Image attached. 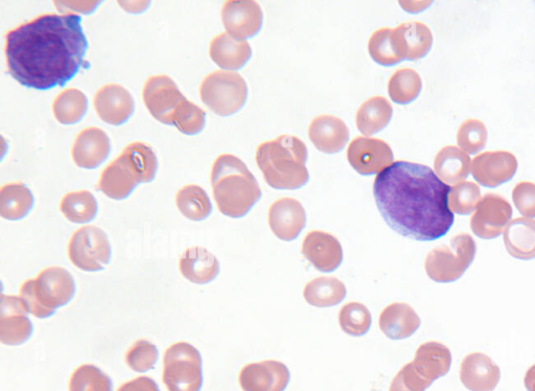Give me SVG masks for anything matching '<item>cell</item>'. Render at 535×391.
<instances>
[{"mask_svg":"<svg viewBox=\"0 0 535 391\" xmlns=\"http://www.w3.org/2000/svg\"><path fill=\"white\" fill-rule=\"evenodd\" d=\"M82 17L44 14L6 34L10 75L37 90L64 86L80 71L88 49Z\"/></svg>","mask_w":535,"mask_h":391,"instance_id":"6da1fadb","label":"cell"},{"mask_svg":"<svg viewBox=\"0 0 535 391\" xmlns=\"http://www.w3.org/2000/svg\"><path fill=\"white\" fill-rule=\"evenodd\" d=\"M452 188L424 165L397 161L374 184L378 209L386 223L403 237L423 242L445 237L455 216Z\"/></svg>","mask_w":535,"mask_h":391,"instance_id":"7a4b0ae2","label":"cell"},{"mask_svg":"<svg viewBox=\"0 0 535 391\" xmlns=\"http://www.w3.org/2000/svg\"><path fill=\"white\" fill-rule=\"evenodd\" d=\"M211 181L219 211L227 217L246 216L262 198L258 180L235 155L223 154L215 160Z\"/></svg>","mask_w":535,"mask_h":391,"instance_id":"3957f363","label":"cell"},{"mask_svg":"<svg viewBox=\"0 0 535 391\" xmlns=\"http://www.w3.org/2000/svg\"><path fill=\"white\" fill-rule=\"evenodd\" d=\"M257 163L269 186L276 190H297L308 183V148L298 137L281 135L261 144Z\"/></svg>","mask_w":535,"mask_h":391,"instance_id":"277c9868","label":"cell"},{"mask_svg":"<svg viewBox=\"0 0 535 391\" xmlns=\"http://www.w3.org/2000/svg\"><path fill=\"white\" fill-rule=\"evenodd\" d=\"M157 170L158 160L152 148L143 143H132L104 169L98 190L111 199L124 200L139 183L153 181Z\"/></svg>","mask_w":535,"mask_h":391,"instance_id":"5b68a950","label":"cell"},{"mask_svg":"<svg viewBox=\"0 0 535 391\" xmlns=\"http://www.w3.org/2000/svg\"><path fill=\"white\" fill-rule=\"evenodd\" d=\"M75 293L72 274L60 267L43 270L36 280L26 282L20 289L29 313L41 319L53 316L57 308L72 301Z\"/></svg>","mask_w":535,"mask_h":391,"instance_id":"8992f818","label":"cell"},{"mask_svg":"<svg viewBox=\"0 0 535 391\" xmlns=\"http://www.w3.org/2000/svg\"><path fill=\"white\" fill-rule=\"evenodd\" d=\"M202 102L220 117L238 112L246 103L248 87L244 78L234 72L209 74L200 87Z\"/></svg>","mask_w":535,"mask_h":391,"instance_id":"52a82bcc","label":"cell"},{"mask_svg":"<svg viewBox=\"0 0 535 391\" xmlns=\"http://www.w3.org/2000/svg\"><path fill=\"white\" fill-rule=\"evenodd\" d=\"M164 382L169 391H200L203 385L202 358L193 345L179 342L164 357Z\"/></svg>","mask_w":535,"mask_h":391,"instance_id":"ba28073f","label":"cell"},{"mask_svg":"<svg viewBox=\"0 0 535 391\" xmlns=\"http://www.w3.org/2000/svg\"><path fill=\"white\" fill-rule=\"evenodd\" d=\"M68 256L83 271L103 270L111 259V245L104 230L95 226L78 229L69 242Z\"/></svg>","mask_w":535,"mask_h":391,"instance_id":"9c48e42d","label":"cell"},{"mask_svg":"<svg viewBox=\"0 0 535 391\" xmlns=\"http://www.w3.org/2000/svg\"><path fill=\"white\" fill-rule=\"evenodd\" d=\"M143 98L152 117L162 124L173 126L174 119L186 99L176 83L166 75L147 80Z\"/></svg>","mask_w":535,"mask_h":391,"instance_id":"30bf717a","label":"cell"},{"mask_svg":"<svg viewBox=\"0 0 535 391\" xmlns=\"http://www.w3.org/2000/svg\"><path fill=\"white\" fill-rule=\"evenodd\" d=\"M347 159L359 174H380L393 164L390 146L379 138L357 137L347 149Z\"/></svg>","mask_w":535,"mask_h":391,"instance_id":"8fae6325","label":"cell"},{"mask_svg":"<svg viewBox=\"0 0 535 391\" xmlns=\"http://www.w3.org/2000/svg\"><path fill=\"white\" fill-rule=\"evenodd\" d=\"M221 16L227 33L239 40L257 35L263 26L262 8L253 0H229Z\"/></svg>","mask_w":535,"mask_h":391,"instance_id":"7c38bea8","label":"cell"},{"mask_svg":"<svg viewBox=\"0 0 535 391\" xmlns=\"http://www.w3.org/2000/svg\"><path fill=\"white\" fill-rule=\"evenodd\" d=\"M28 313L21 297L2 294L0 341L12 347L26 343L33 334V325Z\"/></svg>","mask_w":535,"mask_h":391,"instance_id":"4fadbf2b","label":"cell"},{"mask_svg":"<svg viewBox=\"0 0 535 391\" xmlns=\"http://www.w3.org/2000/svg\"><path fill=\"white\" fill-rule=\"evenodd\" d=\"M290 378L289 368L284 363L266 360L246 365L239 381L243 391H285Z\"/></svg>","mask_w":535,"mask_h":391,"instance_id":"5bb4252c","label":"cell"},{"mask_svg":"<svg viewBox=\"0 0 535 391\" xmlns=\"http://www.w3.org/2000/svg\"><path fill=\"white\" fill-rule=\"evenodd\" d=\"M269 226L272 233L286 242L297 239L307 224L305 207L293 198L276 200L269 209Z\"/></svg>","mask_w":535,"mask_h":391,"instance_id":"9a60e30c","label":"cell"},{"mask_svg":"<svg viewBox=\"0 0 535 391\" xmlns=\"http://www.w3.org/2000/svg\"><path fill=\"white\" fill-rule=\"evenodd\" d=\"M99 118L107 124L121 126L134 112V99L121 85L108 84L100 88L93 100Z\"/></svg>","mask_w":535,"mask_h":391,"instance_id":"2e32d148","label":"cell"},{"mask_svg":"<svg viewBox=\"0 0 535 391\" xmlns=\"http://www.w3.org/2000/svg\"><path fill=\"white\" fill-rule=\"evenodd\" d=\"M301 252L317 270L325 273L334 272L343 261V249L339 240L319 230L307 235L302 242Z\"/></svg>","mask_w":535,"mask_h":391,"instance_id":"e0dca14e","label":"cell"},{"mask_svg":"<svg viewBox=\"0 0 535 391\" xmlns=\"http://www.w3.org/2000/svg\"><path fill=\"white\" fill-rule=\"evenodd\" d=\"M392 42L395 52L402 61L422 59L430 52L433 35L422 22H406L392 29Z\"/></svg>","mask_w":535,"mask_h":391,"instance_id":"ac0fdd59","label":"cell"},{"mask_svg":"<svg viewBox=\"0 0 535 391\" xmlns=\"http://www.w3.org/2000/svg\"><path fill=\"white\" fill-rule=\"evenodd\" d=\"M471 168L483 186L495 187L514 177L518 161L514 154L506 151L485 152L475 157Z\"/></svg>","mask_w":535,"mask_h":391,"instance_id":"d6986e66","label":"cell"},{"mask_svg":"<svg viewBox=\"0 0 535 391\" xmlns=\"http://www.w3.org/2000/svg\"><path fill=\"white\" fill-rule=\"evenodd\" d=\"M111 145L108 135L97 127L79 133L72 149L75 164L83 169H96L108 158Z\"/></svg>","mask_w":535,"mask_h":391,"instance_id":"ffe728a7","label":"cell"},{"mask_svg":"<svg viewBox=\"0 0 535 391\" xmlns=\"http://www.w3.org/2000/svg\"><path fill=\"white\" fill-rule=\"evenodd\" d=\"M309 137L319 151L334 154L344 149L350 140V130L333 115H319L309 127Z\"/></svg>","mask_w":535,"mask_h":391,"instance_id":"44dd1931","label":"cell"},{"mask_svg":"<svg viewBox=\"0 0 535 391\" xmlns=\"http://www.w3.org/2000/svg\"><path fill=\"white\" fill-rule=\"evenodd\" d=\"M179 267L184 278L197 285L213 282L220 273L218 259L202 247L186 250L180 259Z\"/></svg>","mask_w":535,"mask_h":391,"instance_id":"7402d4cb","label":"cell"},{"mask_svg":"<svg viewBox=\"0 0 535 391\" xmlns=\"http://www.w3.org/2000/svg\"><path fill=\"white\" fill-rule=\"evenodd\" d=\"M209 55L221 68L237 71L250 60L252 50L248 41L222 33L212 40Z\"/></svg>","mask_w":535,"mask_h":391,"instance_id":"603a6c76","label":"cell"},{"mask_svg":"<svg viewBox=\"0 0 535 391\" xmlns=\"http://www.w3.org/2000/svg\"><path fill=\"white\" fill-rule=\"evenodd\" d=\"M420 324V318L414 310L404 303L389 305L379 318L381 331L392 340H402L412 336Z\"/></svg>","mask_w":535,"mask_h":391,"instance_id":"cb8c5ba5","label":"cell"},{"mask_svg":"<svg viewBox=\"0 0 535 391\" xmlns=\"http://www.w3.org/2000/svg\"><path fill=\"white\" fill-rule=\"evenodd\" d=\"M34 196L22 183L6 184L0 190V215L11 221L25 218L32 211Z\"/></svg>","mask_w":535,"mask_h":391,"instance_id":"d4e9b609","label":"cell"},{"mask_svg":"<svg viewBox=\"0 0 535 391\" xmlns=\"http://www.w3.org/2000/svg\"><path fill=\"white\" fill-rule=\"evenodd\" d=\"M393 108L383 97H374L365 101L357 112V127L366 136L383 130L391 121Z\"/></svg>","mask_w":535,"mask_h":391,"instance_id":"484cf974","label":"cell"},{"mask_svg":"<svg viewBox=\"0 0 535 391\" xmlns=\"http://www.w3.org/2000/svg\"><path fill=\"white\" fill-rule=\"evenodd\" d=\"M306 302L317 308L339 305L346 297L345 285L331 276H322L308 283L304 289Z\"/></svg>","mask_w":535,"mask_h":391,"instance_id":"4316f807","label":"cell"},{"mask_svg":"<svg viewBox=\"0 0 535 391\" xmlns=\"http://www.w3.org/2000/svg\"><path fill=\"white\" fill-rule=\"evenodd\" d=\"M435 174L444 182L467 177L471 158L460 149L448 146L441 149L434 160Z\"/></svg>","mask_w":535,"mask_h":391,"instance_id":"83f0119b","label":"cell"},{"mask_svg":"<svg viewBox=\"0 0 535 391\" xmlns=\"http://www.w3.org/2000/svg\"><path fill=\"white\" fill-rule=\"evenodd\" d=\"M88 109V99L82 91L75 88L65 89L53 103L56 120L63 125L79 123Z\"/></svg>","mask_w":535,"mask_h":391,"instance_id":"f1b7e54d","label":"cell"},{"mask_svg":"<svg viewBox=\"0 0 535 391\" xmlns=\"http://www.w3.org/2000/svg\"><path fill=\"white\" fill-rule=\"evenodd\" d=\"M65 218L73 223L84 224L97 217V199L88 191L73 192L65 195L60 204Z\"/></svg>","mask_w":535,"mask_h":391,"instance_id":"f546056e","label":"cell"},{"mask_svg":"<svg viewBox=\"0 0 535 391\" xmlns=\"http://www.w3.org/2000/svg\"><path fill=\"white\" fill-rule=\"evenodd\" d=\"M176 204L180 213L193 221L205 220L213 211V205L207 193L194 184L178 192Z\"/></svg>","mask_w":535,"mask_h":391,"instance_id":"4dcf8cb0","label":"cell"},{"mask_svg":"<svg viewBox=\"0 0 535 391\" xmlns=\"http://www.w3.org/2000/svg\"><path fill=\"white\" fill-rule=\"evenodd\" d=\"M423 83L414 69L402 68L395 72L389 80L388 92L394 103L405 105L420 96Z\"/></svg>","mask_w":535,"mask_h":391,"instance_id":"1f68e13d","label":"cell"},{"mask_svg":"<svg viewBox=\"0 0 535 391\" xmlns=\"http://www.w3.org/2000/svg\"><path fill=\"white\" fill-rule=\"evenodd\" d=\"M371 314L366 306L360 303L346 304L339 313V324L344 333L353 337H361L371 327Z\"/></svg>","mask_w":535,"mask_h":391,"instance_id":"d6a6232c","label":"cell"},{"mask_svg":"<svg viewBox=\"0 0 535 391\" xmlns=\"http://www.w3.org/2000/svg\"><path fill=\"white\" fill-rule=\"evenodd\" d=\"M111 379L95 365H82L69 382V391H112Z\"/></svg>","mask_w":535,"mask_h":391,"instance_id":"836d02e7","label":"cell"},{"mask_svg":"<svg viewBox=\"0 0 535 391\" xmlns=\"http://www.w3.org/2000/svg\"><path fill=\"white\" fill-rule=\"evenodd\" d=\"M368 51L372 59L383 66H393L402 60L394 50L392 29L383 28L371 35Z\"/></svg>","mask_w":535,"mask_h":391,"instance_id":"e575fe53","label":"cell"},{"mask_svg":"<svg viewBox=\"0 0 535 391\" xmlns=\"http://www.w3.org/2000/svg\"><path fill=\"white\" fill-rule=\"evenodd\" d=\"M206 123V112L196 104L186 100L174 119L175 126L181 133L196 135L200 133Z\"/></svg>","mask_w":535,"mask_h":391,"instance_id":"d590c367","label":"cell"},{"mask_svg":"<svg viewBox=\"0 0 535 391\" xmlns=\"http://www.w3.org/2000/svg\"><path fill=\"white\" fill-rule=\"evenodd\" d=\"M158 360V350L154 344L147 340L137 341L128 351L126 361L131 370L137 373H146Z\"/></svg>","mask_w":535,"mask_h":391,"instance_id":"8d00e7d4","label":"cell"},{"mask_svg":"<svg viewBox=\"0 0 535 391\" xmlns=\"http://www.w3.org/2000/svg\"><path fill=\"white\" fill-rule=\"evenodd\" d=\"M487 140V130L483 123L477 120L464 122L457 134L459 147L470 154L481 151Z\"/></svg>","mask_w":535,"mask_h":391,"instance_id":"74e56055","label":"cell"},{"mask_svg":"<svg viewBox=\"0 0 535 391\" xmlns=\"http://www.w3.org/2000/svg\"><path fill=\"white\" fill-rule=\"evenodd\" d=\"M420 381H418L413 367L410 364L402 368L397 376L392 380L389 391H422Z\"/></svg>","mask_w":535,"mask_h":391,"instance_id":"f35d334b","label":"cell"},{"mask_svg":"<svg viewBox=\"0 0 535 391\" xmlns=\"http://www.w3.org/2000/svg\"><path fill=\"white\" fill-rule=\"evenodd\" d=\"M118 391H160L156 382L148 377H139L124 384Z\"/></svg>","mask_w":535,"mask_h":391,"instance_id":"ab89813d","label":"cell"}]
</instances>
